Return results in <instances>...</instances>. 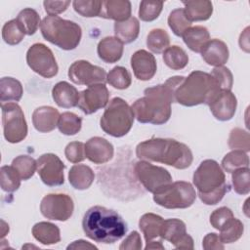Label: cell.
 <instances>
[{
	"label": "cell",
	"instance_id": "6da1fadb",
	"mask_svg": "<svg viewBox=\"0 0 250 250\" xmlns=\"http://www.w3.org/2000/svg\"><path fill=\"white\" fill-rule=\"evenodd\" d=\"M184 76H173L163 84L148 87L144 91L145 96L136 100L132 104L134 116L141 123L162 125L171 116V104L175 103L174 93Z\"/></svg>",
	"mask_w": 250,
	"mask_h": 250
},
{
	"label": "cell",
	"instance_id": "7a4b0ae2",
	"mask_svg": "<svg viewBox=\"0 0 250 250\" xmlns=\"http://www.w3.org/2000/svg\"><path fill=\"white\" fill-rule=\"evenodd\" d=\"M82 228L87 237L104 244L121 239L127 232V224L114 210L104 206L89 208L82 220Z\"/></svg>",
	"mask_w": 250,
	"mask_h": 250
},
{
	"label": "cell",
	"instance_id": "3957f363",
	"mask_svg": "<svg viewBox=\"0 0 250 250\" xmlns=\"http://www.w3.org/2000/svg\"><path fill=\"white\" fill-rule=\"evenodd\" d=\"M138 158L172 166L176 169L188 168L193 160L190 148L174 139L152 138L140 143L136 147Z\"/></svg>",
	"mask_w": 250,
	"mask_h": 250
},
{
	"label": "cell",
	"instance_id": "277c9868",
	"mask_svg": "<svg viewBox=\"0 0 250 250\" xmlns=\"http://www.w3.org/2000/svg\"><path fill=\"white\" fill-rule=\"evenodd\" d=\"M220 90L210 73L194 70L188 77H184L176 88L175 103L185 106H194L201 104L208 105Z\"/></svg>",
	"mask_w": 250,
	"mask_h": 250
},
{
	"label": "cell",
	"instance_id": "5b68a950",
	"mask_svg": "<svg viewBox=\"0 0 250 250\" xmlns=\"http://www.w3.org/2000/svg\"><path fill=\"white\" fill-rule=\"evenodd\" d=\"M192 182L200 200L206 205L219 203L229 190L225 173L213 159H205L199 164L193 173Z\"/></svg>",
	"mask_w": 250,
	"mask_h": 250
},
{
	"label": "cell",
	"instance_id": "8992f818",
	"mask_svg": "<svg viewBox=\"0 0 250 250\" xmlns=\"http://www.w3.org/2000/svg\"><path fill=\"white\" fill-rule=\"evenodd\" d=\"M40 30L45 40L65 51L75 49L82 37V29L78 23L59 16L45 17Z\"/></svg>",
	"mask_w": 250,
	"mask_h": 250
},
{
	"label": "cell",
	"instance_id": "52a82bcc",
	"mask_svg": "<svg viewBox=\"0 0 250 250\" xmlns=\"http://www.w3.org/2000/svg\"><path fill=\"white\" fill-rule=\"evenodd\" d=\"M134 119L133 110L127 102L115 97L107 104L101 117L100 126L107 135L120 138L129 133Z\"/></svg>",
	"mask_w": 250,
	"mask_h": 250
},
{
	"label": "cell",
	"instance_id": "ba28073f",
	"mask_svg": "<svg viewBox=\"0 0 250 250\" xmlns=\"http://www.w3.org/2000/svg\"><path fill=\"white\" fill-rule=\"evenodd\" d=\"M193 186L185 181L172 182L153 193V201L167 209H185L196 199Z\"/></svg>",
	"mask_w": 250,
	"mask_h": 250
},
{
	"label": "cell",
	"instance_id": "9c48e42d",
	"mask_svg": "<svg viewBox=\"0 0 250 250\" xmlns=\"http://www.w3.org/2000/svg\"><path fill=\"white\" fill-rule=\"evenodd\" d=\"M3 134L7 142L18 144L27 136V123L21 107L17 103L1 104Z\"/></svg>",
	"mask_w": 250,
	"mask_h": 250
},
{
	"label": "cell",
	"instance_id": "30bf717a",
	"mask_svg": "<svg viewBox=\"0 0 250 250\" xmlns=\"http://www.w3.org/2000/svg\"><path fill=\"white\" fill-rule=\"evenodd\" d=\"M134 173L138 181L149 192L154 193L160 188L172 183V176L163 167L151 164L146 160L135 163Z\"/></svg>",
	"mask_w": 250,
	"mask_h": 250
},
{
	"label": "cell",
	"instance_id": "8fae6325",
	"mask_svg": "<svg viewBox=\"0 0 250 250\" xmlns=\"http://www.w3.org/2000/svg\"><path fill=\"white\" fill-rule=\"evenodd\" d=\"M26 62L35 73L44 78L57 75L59 66L52 50L42 43H35L26 52Z\"/></svg>",
	"mask_w": 250,
	"mask_h": 250
},
{
	"label": "cell",
	"instance_id": "7c38bea8",
	"mask_svg": "<svg viewBox=\"0 0 250 250\" xmlns=\"http://www.w3.org/2000/svg\"><path fill=\"white\" fill-rule=\"evenodd\" d=\"M74 203L72 198L64 193H49L40 203L41 214L54 221H67L73 214Z\"/></svg>",
	"mask_w": 250,
	"mask_h": 250
},
{
	"label": "cell",
	"instance_id": "4fadbf2b",
	"mask_svg": "<svg viewBox=\"0 0 250 250\" xmlns=\"http://www.w3.org/2000/svg\"><path fill=\"white\" fill-rule=\"evenodd\" d=\"M67 74L69 79L77 85L91 86L94 84H104L106 82L105 70L85 60L74 62L69 66Z\"/></svg>",
	"mask_w": 250,
	"mask_h": 250
},
{
	"label": "cell",
	"instance_id": "5bb4252c",
	"mask_svg": "<svg viewBox=\"0 0 250 250\" xmlns=\"http://www.w3.org/2000/svg\"><path fill=\"white\" fill-rule=\"evenodd\" d=\"M37 173L41 181L49 187L61 186L64 183L65 168L60 157L54 153H44L37 160Z\"/></svg>",
	"mask_w": 250,
	"mask_h": 250
},
{
	"label": "cell",
	"instance_id": "9a60e30c",
	"mask_svg": "<svg viewBox=\"0 0 250 250\" xmlns=\"http://www.w3.org/2000/svg\"><path fill=\"white\" fill-rule=\"evenodd\" d=\"M109 92L104 84H94L79 94L77 106L85 114H92L107 105Z\"/></svg>",
	"mask_w": 250,
	"mask_h": 250
},
{
	"label": "cell",
	"instance_id": "2e32d148",
	"mask_svg": "<svg viewBox=\"0 0 250 250\" xmlns=\"http://www.w3.org/2000/svg\"><path fill=\"white\" fill-rule=\"evenodd\" d=\"M160 238L171 242L178 249H193V239L187 233L186 224L180 219L164 220Z\"/></svg>",
	"mask_w": 250,
	"mask_h": 250
},
{
	"label": "cell",
	"instance_id": "e0dca14e",
	"mask_svg": "<svg viewBox=\"0 0 250 250\" xmlns=\"http://www.w3.org/2000/svg\"><path fill=\"white\" fill-rule=\"evenodd\" d=\"M208 105L216 119L229 121L235 114L237 100L231 91L220 90Z\"/></svg>",
	"mask_w": 250,
	"mask_h": 250
},
{
	"label": "cell",
	"instance_id": "ac0fdd59",
	"mask_svg": "<svg viewBox=\"0 0 250 250\" xmlns=\"http://www.w3.org/2000/svg\"><path fill=\"white\" fill-rule=\"evenodd\" d=\"M131 67L137 79L147 81L156 73V60L151 53L143 49L138 50L131 57Z\"/></svg>",
	"mask_w": 250,
	"mask_h": 250
},
{
	"label": "cell",
	"instance_id": "d6986e66",
	"mask_svg": "<svg viewBox=\"0 0 250 250\" xmlns=\"http://www.w3.org/2000/svg\"><path fill=\"white\" fill-rule=\"evenodd\" d=\"M113 146L104 138L93 137L85 144L86 158L95 164H104L113 157Z\"/></svg>",
	"mask_w": 250,
	"mask_h": 250
},
{
	"label": "cell",
	"instance_id": "ffe728a7",
	"mask_svg": "<svg viewBox=\"0 0 250 250\" xmlns=\"http://www.w3.org/2000/svg\"><path fill=\"white\" fill-rule=\"evenodd\" d=\"M200 53L205 62L215 67L224 65L229 57L227 44L220 39H210L204 45Z\"/></svg>",
	"mask_w": 250,
	"mask_h": 250
},
{
	"label": "cell",
	"instance_id": "44dd1931",
	"mask_svg": "<svg viewBox=\"0 0 250 250\" xmlns=\"http://www.w3.org/2000/svg\"><path fill=\"white\" fill-rule=\"evenodd\" d=\"M60 115L59 110L52 106H39L32 113L33 126L40 133H49L58 127Z\"/></svg>",
	"mask_w": 250,
	"mask_h": 250
},
{
	"label": "cell",
	"instance_id": "7402d4cb",
	"mask_svg": "<svg viewBox=\"0 0 250 250\" xmlns=\"http://www.w3.org/2000/svg\"><path fill=\"white\" fill-rule=\"evenodd\" d=\"M79 92L66 81L58 82L52 89V97L55 103L63 108L77 106L79 102Z\"/></svg>",
	"mask_w": 250,
	"mask_h": 250
},
{
	"label": "cell",
	"instance_id": "603a6c76",
	"mask_svg": "<svg viewBox=\"0 0 250 250\" xmlns=\"http://www.w3.org/2000/svg\"><path fill=\"white\" fill-rule=\"evenodd\" d=\"M131 2L128 0H105L103 1L100 17L115 22L124 21L131 17Z\"/></svg>",
	"mask_w": 250,
	"mask_h": 250
},
{
	"label": "cell",
	"instance_id": "cb8c5ba5",
	"mask_svg": "<svg viewBox=\"0 0 250 250\" xmlns=\"http://www.w3.org/2000/svg\"><path fill=\"white\" fill-rule=\"evenodd\" d=\"M123 43L115 36H107L103 38L97 47L99 58L106 63L118 62L123 54Z\"/></svg>",
	"mask_w": 250,
	"mask_h": 250
},
{
	"label": "cell",
	"instance_id": "d4e9b609",
	"mask_svg": "<svg viewBox=\"0 0 250 250\" xmlns=\"http://www.w3.org/2000/svg\"><path fill=\"white\" fill-rule=\"evenodd\" d=\"M185 6L184 12L187 19L192 21H207L213 13V4L208 0H191L183 1Z\"/></svg>",
	"mask_w": 250,
	"mask_h": 250
},
{
	"label": "cell",
	"instance_id": "484cf974",
	"mask_svg": "<svg viewBox=\"0 0 250 250\" xmlns=\"http://www.w3.org/2000/svg\"><path fill=\"white\" fill-rule=\"evenodd\" d=\"M95 180V173L91 167L84 164L73 165L68 172L69 184L78 190H84L91 187Z\"/></svg>",
	"mask_w": 250,
	"mask_h": 250
},
{
	"label": "cell",
	"instance_id": "4316f807",
	"mask_svg": "<svg viewBox=\"0 0 250 250\" xmlns=\"http://www.w3.org/2000/svg\"><path fill=\"white\" fill-rule=\"evenodd\" d=\"M182 37L188 49L195 53H200L204 45L210 40L208 29L202 25L190 26L184 32Z\"/></svg>",
	"mask_w": 250,
	"mask_h": 250
},
{
	"label": "cell",
	"instance_id": "83f0119b",
	"mask_svg": "<svg viewBox=\"0 0 250 250\" xmlns=\"http://www.w3.org/2000/svg\"><path fill=\"white\" fill-rule=\"evenodd\" d=\"M33 237L44 245H52L61 241V231L58 226L49 222L36 223L32 228Z\"/></svg>",
	"mask_w": 250,
	"mask_h": 250
},
{
	"label": "cell",
	"instance_id": "f1b7e54d",
	"mask_svg": "<svg viewBox=\"0 0 250 250\" xmlns=\"http://www.w3.org/2000/svg\"><path fill=\"white\" fill-rule=\"evenodd\" d=\"M164 219L153 213L144 214L139 221V228L142 230L146 242H149L156 237H160V231Z\"/></svg>",
	"mask_w": 250,
	"mask_h": 250
},
{
	"label": "cell",
	"instance_id": "f546056e",
	"mask_svg": "<svg viewBox=\"0 0 250 250\" xmlns=\"http://www.w3.org/2000/svg\"><path fill=\"white\" fill-rule=\"evenodd\" d=\"M140 33V22L135 17H130L124 21L114 23V34L123 44L134 42Z\"/></svg>",
	"mask_w": 250,
	"mask_h": 250
},
{
	"label": "cell",
	"instance_id": "4dcf8cb0",
	"mask_svg": "<svg viewBox=\"0 0 250 250\" xmlns=\"http://www.w3.org/2000/svg\"><path fill=\"white\" fill-rule=\"evenodd\" d=\"M23 94L21 83L13 77H2L0 80V101L2 104L19 102Z\"/></svg>",
	"mask_w": 250,
	"mask_h": 250
},
{
	"label": "cell",
	"instance_id": "1f68e13d",
	"mask_svg": "<svg viewBox=\"0 0 250 250\" xmlns=\"http://www.w3.org/2000/svg\"><path fill=\"white\" fill-rule=\"evenodd\" d=\"M163 61L169 68L173 70H180L188 65V56L183 48L173 45L163 52Z\"/></svg>",
	"mask_w": 250,
	"mask_h": 250
},
{
	"label": "cell",
	"instance_id": "d6a6232c",
	"mask_svg": "<svg viewBox=\"0 0 250 250\" xmlns=\"http://www.w3.org/2000/svg\"><path fill=\"white\" fill-rule=\"evenodd\" d=\"M244 226L242 222L234 217L229 219L220 229V239L223 243H232L237 241L243 234Z\"/></svg>",
	"mask_w": 250,
	"mask_h": 250
},
{
	"label": "cell",
	"instance_id": "836d02e7",
	"mask_svg": "<svg viewBox=\"0 0 250 250\" xmlns=\"http://www.w3.org/2000/svg\"><path fill=\"white\" fill-rule=\"evenodd\" d=\"M17 21L26 35H33L41 24L39 14L32 8H25L21 10L17 17Z\"/></svg>",
	"mask_w": 250,
	"mask_h": 250
},
{
	"label": "cell",
	"instance_id": "e575fe53",
	"mask_svg": "<svg viewBox=\"0 0 250 250\" xmlns=\"http://www.w3.org/2000/svg\"><path fill=\"white\" fill-rule=\"evenodd\" d=\"M82 127V118L73 112H63L60 115L58 128L60 132L66 136L76 135Z\"/></svg>",
	"mask_w": 250,
	"mask_h": 250
},
{
	"label": "cell",
	"instance_id": "d590c367",
	"mask_svg": "<svg viewBox=\"0 0 250 250\" xmlns=\"http://www.w3.org/2000/svg\"><path fill=\"white\" fill-rule=\"evenodd\" d=\"M170 44V37L166 30L161 28H154L149 31L146 37L147 48L155 54L164 52Z\"/></svg>",
	"mask_w": 250,
	"mask_h": 250
},
{
	"label": "cell",
	"instance_id": "8d00e7d4",
	"mask_svg": "<svg viewBox=\"0 0 250 250\" xmlns=\"http://www.w3.org/2000/svg\"><path fill=\"white\" fill-rule=\"evenodd\" d=\"M221 164L227 173H231L238 168L249 167V157L246 152L233 149L224 156Z\"/></svg>",
	"mask_w": 250,
	"mask_h": 250
},
{
	"label": "cell",
	"instance_id": "74e56055",
	"mask_svg": "<svg viewBox=\"0 0 250 250\" xmlns=\"http://www.w3.org/2000/svg\"><path fill=\"white\" fill-rule=\"evenodd\" d=\"M21 177L17 170L11 165L2 166L0 169L1 188L7 192H14L21 187Z\"/></svg>",
	"mask_w": 250,
	"mask_h": 250
},
{
	"label": "cell",
	"instance_id": "f35d334b",
	"mask_svg": "<svg viewBox=\"0 0 250 250\" xmlns=\"http://www.w3.org/2000/svg\"><path fill=\"white\" fill-rule=\"evenodd\" d=\"M12 166L17 170L21 180L30 179L37 170V162L28 155H19L12 161Z\"/></svg>",
	"mask_w": 250,
	"mask_h": 250
},
{
	"label": "cell",
	"instance_id": "ab89813d",
	"mask_svg": "<svg viewBox=\"0 0 250 250\" xmlns=\"http://www.w3.org/2000/svg\"><path fill=\"white\" fill-rule=\"evenodd\" d=\"M106 82L115 89L124 90L131 85L132 78L125 67L115 66L106 74Z\"/></svg>",
	"mask_w": 250,
	"mask_h": 250
},
{
	"label": "cell",
	"instance_id": "60d3db41",
	"mask_svg": "<svg viewBox=\"0 0 250 250\" xmlns=\"http://www.w3.org/2000/svg\"><path fill=\"white\" fill-rule=\"evenodd\" d=\"M24 35L25 32L17 19L7 21L2 27V38L5 43L9 45H17L21 43Z\"/></svg>",
	"mask_w": 250,
	"mask_h": 250
},
{
	"label": "cell",
	"instance_id": "b9f144b4",
	"mask_svg": "<svg viewBox=\"0 0 250 250\" xmlns=\"http://www.w3.org/2000/svg\"><path fill=\"white\" fill-rule=\"evenodd\" d=\"M168 25L176 36H182L184 32L191 26V22L187 19L184 9L178 8L170 13Z\"/></svg>",
	"mask_w": 250,
	"mask_h": 250
},
{
	"label": "cell",
	"instance_id": "7bdbcfd3",
	"mask_svg": "<svg viewBox=\"0 0 250 250\" xmlns=\"http://www.w3.org/2000/svg\"><path fill=\"white\" fill-rule=\"evenodd\" d=\"M102 5L101 0H74L72 2L74 11L85 18L100 17Z\"/></svg>",
	"mask_w": 250,
	"mask_h": 250
},
{
	"label": "cell",
	"instance_id": "ee69618b",
	"mask_svg": "<svg viewBox=\"0 0 250 250\" xmlns=\"http://www.w3.org/2000/svg\"><path fill=\"white\" fill-rule=\"evenodd\" d=\"M249 167H242L231 172V182L233 189L238 194H248L250 191Z\"/></svg>",
	"mask_w": 250,
	"mask_h": 250
},
{
	"label": "cell",
	"instance_id": "f6af8a7d",
	"mask_svg": "<svg viewBox=\"0 0 250 250\" xmlns=\"http://www.w3.org/2000/svg\"><path fill=\"white\" fill-rule=\"evenodd\" d=\"M228 144L232 150L238 149L248 152L250 150L249 133L241 128H233L229 133Z\"/></svg>",
	"mask_w": 250,
	"mask_h": 250
},
{
	"label": "cell",
	"instance_id": "bcb514c9",
	"mask_svg": "<svg viewBox=\"0 0 250 250\" xmlns=\"http://www.w3.org/2000/svg\"><path fill=\"white\" fill-rule=\"evenodd\" d=\"M162 1H142L139 8V18L144 21L156 20L163 8Z\"/></svg>",
	"mask_w": 250,
	"mask_h": 250
},
{
	"label": "cell",
	"instance_id": "7dc6e473",
	"mask_svg": "<svg viewBox=\"0 0 250 250\" xmlns=\"http://www.w3.org/2000/svg\"><path fill=\"white\" fill-rule=\"evenodd\" d=\"M210 74L214 77L221 90H231L233 84V76L228 67L224 65L216 66L213 68Z\"/></svg>",
	"mask_w": 250,
	"mask_h": 250
},
{
	"label": "cell",
	"instance_id": "c3c4849f",
	"mask_svg": "<svg viewBox=\"0 0 250 250\" xmlns=\"http://www.w3.org/2000/svg\"><path fill=\"white\" fill-rule=\"evenodd\" d=\"M64 155L71 163H79L86 158L85 144L82 142H71L64 148Z\"/></svg>",
	"mask_w": 250,
	"mask_h": 250
},
{
	"label": "cell",
	"instance_id": "681fc988",
	"mask_svg": "<svg viewBox=\"0 0 250 250\" xmlns=\"http://www.w3.org/2000/svg\"><path fill=\"white\" fill-rule=\"evenodd\" d=\"M232 217H234L232 211L229 208L223 206L212 212L210 215V224L214 229L220 230L223 226Z\"/></svg>",
	"mask_w": 250,
	"mask_h": 250
},
{
	"label": "cell",
	"instance_id": "f907efd6",
	"mask_svg": "<svg viewBox=\"0 0 250 250\" xmlns=\"http://www.w3.org/2000/svg\"><path fill=\"white\" fill-rule=\"evenodd\" d=\"M70 5V1H44L43 6L46 13L49 16H57L59 14L63 13L68 6Z\"/></svg>",
	"mask_w": 250,
	"mask_h": 250
},
{
	"label": "cell",
	"instance_id": "816d5d0a",
	"mask_svg": "<svg viewBox=\"0 0 250 250\" xmlns=\"http://www.w3.org/2000/svg\"><path fill=\"white\" fill-rule=\"evenodd\" d=\"M142 239L138 231L133 230L120 244V250H140L142 249Z\"/></svg>",
	"mask_w": 250,
	"mask_h": 250
},
{
	"label": "cell",
	"instance_id": "f5cc1de1",
	"mask_svg": "<svg viewBox=\"0 0 250 250\" xmlns=\"http://www.w3.org/2000/svg\"><path fill=\"white\" fill-rule=\"evenodd\" d=\"M202 247L205 250H213V249H225L224 243L221 241L219 234L215 232L207 233L202 241Z\"/></svg>",
	"mask_w": 250,
	"mask_h": 250
},
{
	"label": "cell",
	"instance_id": "db71d44e",
	"mask_svg": "<svg viewBox=\"0 0 250 250\" xmlns=\"http://www.w3.org/2000/svg\"><path fill=\"white\" fill-rule=\"evenodd\" d=\"M67 249H97V247L86 240L79 239L69 244L67 246Z\"/></svg>",
	"mask_w": 250,
	"mask_h": 250
},
{
	"label": "cell",
	"instance_id": "11a10c76",
	"mask_svg": "<svg viewBox=\"0 0 250 250\" xmlns=\"http://www.w3.org/2000/svg\"><path fill=\"white\" fill-rule=\"evenodd\" d=\"M248 29L249 27L246 28V32H245V38L243 36V33L240 34V37L239 39H243V41H239V46L241 49H243L245 52H249V40H248Z\"/></svg>",
	"mask_w": 250,
	"mask_h": 250
},
{
	"label": "cell",
	"instance_id": "9f6ffc18",
	"mask_svg": "<svg viewBox=\"0 0 250 250\" xmlns=\"http://www.w3.org/2000/svg\"><path fill=\"white\" fill-rule=\"evenodd\" d=\"M145 249H164V246L162 245L161 241H149L146 242V245L145 246Z\"/></svg>",
	"mask_w": 250,
	"mask_h": 250
}]
</instances>
